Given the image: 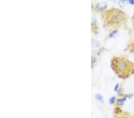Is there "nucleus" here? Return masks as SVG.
<instances>
[{
  "instance_id": "6",
  "label": "nucleus",
  "mask_w": 134,
  "mask_h": 118,
  "mask_svg": "<svg viewBox=\"0 0 134 118\" xmlns=\"http://www.w3.org/2000/svg\"><path fill=\"white\" fill-rule=\"evenodd\" d=\"M118 118H132L131 117L128 116H126V115H122V116H120Z\"/></svg>"
},
{
  "instance_id": "3",
  "label": "nucleus",
  "mask_w": 134,
  "mask_h": 118,
  "mask_svg": "<svg viewBox=\"0 0 134 118\" xmlns=\"http://www.w3.org/2000/svg\"><path fill=\"white\" fill-rule=\"evenodd\" d=\"M115 99H116V97H112V98L110 99L109 100V103L110 104H113V103H114V101H115Z\"/></svg>"
},
{
  "instance_id": "1",
  "label": "nucleus",
  "mask_w": 134,
  "mask_h": 118,
  "mask_svg": "<svg viewBox=\"0 0 134 118\" xmlns=\"http://www.w3.org/2000/svg\"><path fill=\"white\" fill-rule=\"evenodd\" d=\"M114 64L117 71L120 73L125 74L130 70L129 63L125 59H122V58L116 59Z\"/></svg>"
},
{
  "instance_id": "7",
  "label": "nucleus",
  "mask_w": 134,
  "mask_h": 118,
  "mask_svg": "<svg viewBox=\"0 0 134 118\" xmlns=\"http://www.w3.org/2000/svg\"><path fill=\"white\" fill-rule=\"evenodd\" d=\"M129 3H130V4H132V5L134 4V1H132V0H131V1H129Z\"/></svg>"
},
{
  "instance_id": "5",
  "label": "nucleus",
  "mask_w": 134,
  "mask_h": 118,
  "mask_svg": "<svg viewBox=\"0 0 134 118\" xmlns=\"http://www.w3.org/2000/svg\"><path fill=\"white\" fill-rule=\"evenodd\" d=\"M117 32H118V30H114L113 32L111 33L110 35V37H113V35H114L115 34H116Z\"/></svg>"
},
{
  "instance_id": "2",
  "label": "nucleus",
  "mask_w": 134,
  "mask_h": 118,
  "mask_svg": "<svg viewBox=\"0 0 134 118\" xmlns=\"http://www.w3.org/2000/svg\"><path fill=\"white\" fill-rule=\"evenodd\" d=\"M96 98H97L98 100L100 101H103V98H102V96H101V95L98 94L97 96H96Z\"/></svg>"
},
{
  "instance_id": "8",
  "label": "nucleus",
  "mask_w": 134,
  "mask_h": 118,
  "mask_svg": "<svg viewBox=\"0 0 134 118\" xmlns=\"http://www.w3.org/2000/svg\"><path fill=\"white\" fill-rule=\"evenodd\" d=\"M118 85H118V84H117V85H116V87H115V89H114V90H115V91H116V90H117V88H118Z\"/></svg>"
},
{
  "instance_id": "4",
  "label": "nucleus",
  "mask_w": 134,
  "mask_h": 118,
  "mask_svg": "<svg viewBox=\"0 0 134 118\" xmlns=\"http://www.w3.org/2000/svg\"><path fill=\"white\" fill-rule=\"evenodd\" d=\"M125 100H126V98H123L121 99V100H119L118 101V102L120 105H122L123 104V102H124Z\"/></svg>"
}]
</instances>
